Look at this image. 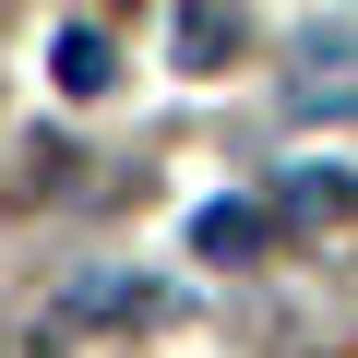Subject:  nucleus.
Segmentation results:
<instances>
[{"label":"nucleus","instance_id":"nucleus-1","mask_svg":"<svg viewBox=\"0 0 358 358\" xmlns=\"http://www.w3.org/2000/svg\"><path fill=\"white\" fill-rule=\"evenodd\" d=\"M192 251H203V263H251V251H263V203H203V215H192Z\"/></svg>","mask_w":358,"mask_h":358},{"label":"nucleus","instance_id":"nucleus-2","mask_svg":"<svg viewBox=\"0 0 358 358\" xmlns=\"http://www.w3.org/2000/svg\"><path fill=\"white\" fill-rule=\"evenodd\" d=\"M239 48V13H227V0H179V60H192V72H215Z\"/></svg>","mask_w":358,"mask_h":358},{"label":"nucleus","instance_id":"nucleus-3","mask_svg":"<svg viewBox=\"0 0 358 358\" xmlns=\"http://www.w3.org/2000/svg\"><path fill=\"white\" fill-rule=\"evenodd\" d=\"M287 215H299V227H346V215H358V179H334V167H299V179H287Z\"/></svg>","mask_w":358,"mask_h":358},{"label":"nucleus","instance_id":"nucleus-4","mask_svg":"<svg viewBox=\"0 0 358 358\" xmlns=\"http://www.w3.org/2000/svg\"><path fill=\"white\" fill-rule=\"evenodd\" d=\"M108 72H120V60H108V36H96V24H72V36H60V96H108Z\"/></svg>","mask_w":358,"mask_h":358}]
</instances>
